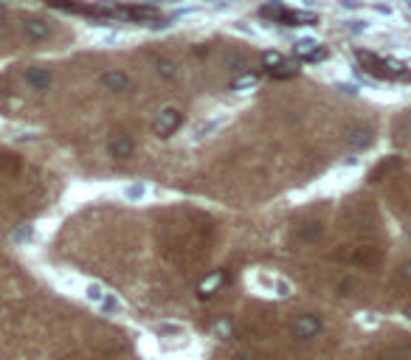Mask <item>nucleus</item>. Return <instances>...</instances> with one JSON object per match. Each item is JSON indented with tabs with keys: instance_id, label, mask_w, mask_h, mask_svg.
I'll list each match as a JSON object with an SVG mask.
<instances>
[{
	"instance_id": "nucleus-1",
	"label": "nucleus",
	"mask_w": 411,
	"mask_h": 360,
	"mask_svg": "<svg viewBox=\"0 0 411 360\" xmlns=\"http://www.w3.org/2000/svg\"><path fill=\"white\" fill-rule=\"evenodd\" d=\"M358 62L364 65L367 73L378 76V79H389V82H411V70L406 65H400L398 59H386L378 56L372 51H358Z\"/></svg>"
},
{
	"instance_id": "nucleus-2",
	"label": "nucleus",
	"mask_w": 411,
	"mask_h": 360,
	"mask_svg": "<svg viewBox=\"0 0 411 360\" xmlns=\"http://www.w3.org/2000/svg\"><path fill=\"white\" fill-rule=\"evenodd\" d=\"M259 14H262L265 20L279 23V25H310V23L318 20L316 14H310V11H299V8H287L285 3H265V6L259 8Z\"/></svg>"
},
{
	"instance_id": "nucleus-3",
	"label": "nucleus",
	"mask_w": 411,
	"mask_h": 360,
	"mask_svg": "<svg viewBox=\"0 0 411 360\" xmlns=\"http://www.w3.org/2000/svg\"><path fill=\"white\" fill-rule=\"evenodd\" d=\"M181 124H184V113H181V110H175V107H167V110H161V113H158V118H155L153 130H155V135H172Z\"/></svg>"
},
{
	"instance_id": "nucleus-4",
	"label": "nucleus",
	"mask_w": 411,
	"mask_h": 360,
	"mask_svg": "<svg viewBox=\"0 0 411 360\" xmlns=\"http://www.w3.org/2000/svg\"><path fill=\"white\" fill-rule=\"evenodd\" d=\"M321 327H324L321 318L304 313V316H299V318L293 321V335H296L299 341H310V338H316V335L321 333Z\"/></svg>"
},
{
	"instance_id": "nucleus-5",
	"label": "nucleus",
	"mask_w": 411,
	"mask_h": 360,
	"mask_svg": "<svg viewBox=\"0 0 411 360\" xmlns=\"http://www.w3.org/2000/svg\"><path fill=\"white\" fill-rule=\"evenodd\" d=\"M102 85H105L110 93H127V90H133V79H130L124 70H107V73L102 76Z\"/></svg>"
},
{
	"instance_id": "nucleus-6",
	"label": "nucleus",
	"mask_w": 411,
	"mask_h": 360,
	"mask_svg": "<svg viewBox=\"0 0 411 360\" xmlns=\"http://www.w3.org/2000/svg\"><path fill=\"white\" fill-rule=\"evenodd\" d=\"M25 82H28L34 90H48V85H51V73H48L45 68H31V70L25 73Z\"/></svg>"
},
{
	"instance_id": "nucleus-7",
	"label": "nucleus",
	"mask_w": 411,
	"mask_h": 360,
	"mask_svg": "<svg viewBox=\"0 0 411 360\" xmlns=\"http://www.w3.org/2000/svg\"><path fill=\"white\" fill-rule=\"evenodd\" d=\"M136 152V144L127 138V135H119L113 144H110V155L113 158H130Z\"/></svg>"
},
{
	"instance_id": "nucleus-8",
	"label": "nucleus",
	"mask_w": 411,
	"mask_h": 360,
	"mask_svg": "<svg viewBox=\"0 0 411 360\" xmlns=\"http://www.w3.org/2000/svg\"><path fill=\"white\" fill-rule=\"evenodd\" d=\"M350 144L352 147H369L372 144V130H355L350 135Z\"/></svg>"
},
{
	"instance_id": "nucleus-9",
	"label": "nucleus",
	"mask_w": 411,
	"mask_h": 360,
	"mask_svg": "<svg viewBox=\"0 0 411 360\" xmlns=\"http://www.w3.org/2000/svg\"><path fill=\"white\" fill-rule=\"evenodd\" d=\"M158 73L164 76V79H172L178 70H175V62H169V59H164V62H158Z\"/></svg>"
},
{
	"instance_id": "nucleus-10",
	"label": "nucleus",
	"mask_w": 411,
	"mask_h": 360,
	"mask_svg": "<svg viewBox=\"0 0 411 360\" xmlns=\"http://www.w3.org/2000/svg\"><path fill=\"white\" fill-rule=\"evenodd\" d=\"M25 34L34 37V39H40V37H45V25H40V23H28V25H25Z\"/></svg>"
},
{
	"instance_id": "nucleus-11",
	"label": "nucleus",
	"mask_w": 411,
	"mask_h": 360,
	"mask_svg": "<svg viewBox=\"0 0 411 360\" xmlns=\"http://www.w3.org/2000/svg\"><path fill=\"white\" fill-rule=\"evenodd\" d=\"M220 282H222V273H214L211 279H206L203 285H201V296H206V290H214Z\"/></svg>"
},
{
	"instance_id": "nucleus-12",
	"label": "nucleus",
	"mask_w": 411,
	"mask_h": 360,
	"mask_svg": "<svg viewBox=\"0 0 411 360\" xmlns=\"http://www.w3.org/2000/svg\"><path fill=\"white\" fill-rule=\"evenodd\" d=\"M310 225H313V228H304L302 237H304V240H316V237H321V228H318L316 223H310Z\"/></svg>"
},
{
	"instance_id": "nucleus-13",
	"label": "nucleus",
	"mask_w": 411,
	"mask_h": 360,
	"mask_svg": "<svg viewBox=\"0 0 411 360\" xmlns=\"http://www.w3.org/2000/svg\"><path fill=\"white\" fill-rule=\"evenodd\" d=\"M217 333L228 338V335H231V324H228V321H220V324H217Z\"/></svg>"
},
{
	"instance_id": "nucleus-14",
	"label": "nucleus",
	"mask_w": 411,
	"mask_h": 360,
	"mask_svg": "<svg viewBox=\"0 0 411 360\" xmlns=\"http://www.w3.org/2000/svg\"><path fill=\"white\" fill-rule=\"evenodd\" d=\"M403 279H409V282H411V262H406V265H403Z\"/></svg>"
},
{
	"instance_id": "nucleus-15",
	"label": "nucleus",
	"mask_w": 411,
	"mask_h": 360,
	"mask_svg": "<svg viewBox=\"0 0 411 360\" xmlns=\"http://www.w3.org/2000/svg\"><path fill=\"white\" fill-rule=\"evenodd\" d=\"M406 316H409V318H411V307H409V310H406Z\"/></svg>"
}]
</instances>
